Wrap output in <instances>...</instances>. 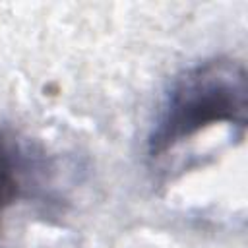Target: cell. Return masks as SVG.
Here are the masks:
<instances>
[{
	"label": "cell",
	"mask_w": 248,
	"mask_h": 248,
	"mask_svg": "<svg viewBox=\"0 0 248 248\" xmlns=\"http://www.w3.org/2000/svg\"><path fill=\"white\" fill-rule=\"evenodd\" d=\"M246 99V70L236 60L213 58L184 70L170 83L151 126L149 159H163L211 126L244 130Z\"/></svg>",
	"instance_id": "6da1fadb"
},
{
	"label": "cell",
	"mask_w": 248,
	"mask_h": 248,
	"mask_svg": "<svg viewBox=\"0 0 248 248\" xmlns=\"http://www.w3.org/2000/svg\"><path fill=\"white\" fill-rule=\"evenodd\" d=\"M19 188V151L17 145L0 130V219L16 200Z\"/></svg>",
	"instance_id": "7a4b0ae2"
}]
</instances>
